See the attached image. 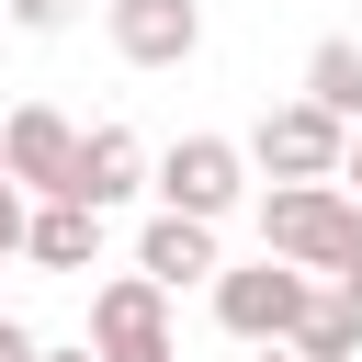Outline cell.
I'll use <instances>...</instances> for the list:
<instances>
[{"mask_svg":"<svg viewBox=\"0 0 362 362\" xmlns=\"http://www.w3.org/2000/svg\"><path fill=\"white\" fill-rule=\"evenodd\" d=\"M90 362H181V339H170V294H158L147 272L90 283Z\"/></svg>","mask_w":362,"mask_h":362,"instance_id":"cell-5","label":"cell"},{"mask_svg":"<svg viewBox=\"0 0 362 362\" xmlns=\"http://www.w3.org/2000/svg\"><path fill=\"white\" fill-rule=\"evenodd\" d=\"M23 260L34 272H90L102 260V215L90 204H34L23 215Z\"/></svg>","mask_w":362,"mask_h":362,"instance_id":"cell-10","label":"cell"},{"mask_svg":"<svg viewBox=\"0 0 362 362\" xmlns=\"http://www.w3.org/2000/svg\"><path fill=\"white\" fill-rule=\"evenodd\" d=\"M136 272H147L158 294H181V283H215V272H226V226H192V215H147V226H136Z\"/></svg>","mask_w":362,"mask_h":362,"instance_id":"cell-9","label":"cell"},{"mask_svg":"<svg viewBox=\"0 0 362 362\" xmlns=\"http://www.w3.org/2000/svg\"><path fill=\"white\" fill-rule=\"evenodd\" d=\"M0 23L11 34H68V23H90V0H0Z\"/></svg>","mask_w":362,"mask_h":362,"instance_id":"cell-13","label":"cell"},{"mask_svg":"<svg viewBox=\"0 0 362 362\" xmlns=\"http://www.w3.org/2000/svg\"><path fill=\"white\" fill-rule=\"evenodd\" d=\"M34 351H45V339H34L23 317H0V362H34Z\"/></svg>","mask_w":362,"mask_h":362,"instance_id":"cell-15","label":"cell"},{"mask_svg":"<svg viewBox=\"0 0 362 362\" xmlns=\"http://www.w3.org/2000/svg\"><path fill=\"white\" fill-rule=\"evenodd\" d=\"M23 215H34V204H23L11 181H0V260H23Z\"/></svg>","mask_w":362,"mask_h":362,"instance_id":"cell-14","label":"cell"},{"mask_svg":"<svg viewBox=\"0 0 362 362\" xmlns=\"http://www.w3.org/2000/svg\"><path fill=\"white\" fill-rule=\"evenodd\" d=\"M249 215H260V260H283V272H305V283H339V272L362 260V204H351L339 181H260Z\"/></svg>","mask_w":362,"mask_h":362,"instance_id":"cell-1","label":"cell"},{"mask_svg":"<svg viewBox=\"0 0 362 362\" xmlns=\"http://www.w3.org/2000/svg\"><path fill=\"white\" fill-rule=\"evenodd\" d=\"M0 317H11V305H0Z\"/></svg>","mask_w":362,"mask_h":362,"instance_id":"cell-20","label":"cell"},{"mask_svg":"<svg viewBox=\"0 0 362 362\" xmlns=\"http://www.w3.org/2000/svg\"><path fill=\"white\" fill-rule=\"evenodd\" d=\"M328 294H339V305H351V317H362V260H351V272H339V283H328Z\"/></svg>","mask_w":362,"mask_h":362,"instance_id":"cell-17","label":"cell"},{"mask_svg":"<svg viewBox=\"0 0 362 362\" xmlns=\"http://www.w3.org/2000/svg\"><path fill=\"white\" fill-rule=\"evenodd\" d=\"M283 351H294V362H362V317L317 283V294H305V317L283 328Z\"/></svg>","mask_w":362,"mask_h":362,"instance_id":"cell-12","label":"cell"},{"mask_svg":"<svg viewBox=\"0 0 362 362\" xmlns=\"http://www.w3.org/2000/svg\"><path fill=\"white\" fill-rule=\"evenodd\" d=\"M204 294H215V328H226L238 351H272V339L305 317V294H317V283H305V272H283V260H226Z\"/></svg>","mask_w":362,"mask_h":362,"instance_id":"cell-3","label":"cell"},{"mask_svg":"<svg viewBox=\"0 0 362 362\" xmlns=\"http://www.w3.org/2000/svg\"><path fill=\"white\" fill-rule=\"evenodd\" d=\"M147 192H158V215H192V226H226L260 181H249V158H238V136H170L158 158H147Z\"/></svg>","mask_w":362,"mask_h":362,"instance_id":"cell-2","label":"cell"},{"mask_svg":"<svg viewBox=\"0 0 362 362\" xmlns=\"http://www.w3.org/2000/svg\"><path fill=\"white\" fill-rule=\"evenodd\" d=\"M294 102H317L328 124H362V34H328L317 57H305V90Z\"/></svg>","mask_w":362,"mask_h":362,"instance_id":"cell-11","label":"cell"},{"mask_svg":"<svg viewBox=\"0 0 362 362\" xmlns=\"http://www.w3.org/2000/svg\"><path fill=\"white\" fill-rule=\"evenodd\" d=\"M339 136L351 124H328L317 102H272L238 136V158H249V181H339Z\"/></svg>","mask_w":362,"mask_h":362,"instance_id":"cell-4","label":"cell"},{"mask_svg":"<svg viewBox=\"0 0 362 362\" xmlns=\"http://www.w3.org/2000/svg\"><path fill=\"white\" fill-rule=\"evenodd\" d=\"M136 192H147V136H136V124H79V158H68V192H57V204L113 215V204H136Z\"/></svg>","mask_w":362,"mask_h":362,"instance_id":"cell-8","label":"cell"},{"mask_svg":"<svg viewBox=\"0 0 362 362\" xmlns=\"http://www.w3.org/2000/svg\"><path fill=\"white\" fill-rule=\"evenodd\" d=\"M102 34L124 68H192L204 57V0H102Z\"/></svg>","mask_w":362,"mask_h":362,"instance_id":"cell-7","label":"cell"},{"mask_svg":"<svg viewBox=\"0 0 362 362\" xmlns=\"http://www.w3.org/2000/svg\"><path fill=\"white\" fill-rule=\"evenodd\" d=\"M339 192H351V204H362V124H351V136H339Z\"/></svg>","mask_w":362,"mask_h":362,"instance_id":"cell-16","label":"cell"},{"mask_svg":"<svg viewBox=\"0 0 362 362\" xmlns=\"http://www.w3.org/2000/svg\"><path fill=\"white\" fill-rule=\"evenodd\" d=\"M68 158H79V124H68L57 102H11V113H0V181H11L23 204H57V192H68Z\"/></svg>","mask_w":362,"mask_h":362,"instance_id":"cell-6","label":"cell"},{"mask_svg":"<svg viewBox=\"0 0 362 362\" xmlns=\"http://www.w3.org/2000/svg\"><path fill=\"white\" fill-rule=\"evenodd\" d=\"M34 362H90V339H45V351H34Z\"/></svg>","mask_w":362,"mask_h":362,"instance_id":"cell-18","label":"cell"},{"mask_svg":"<svg viewBox=\"0 0 362 362\" xmlns=\"http://www.w3.org/2000/svg\"><path fill=\"white\" fill-rule=\"evenodd\" d=\"M249 362H294V351H283V339H272V351H249Z\"/></svg>","mask_w":362,"mask_h":362,"instance_id":"cell-19","label":"cell"}]
</instances>
